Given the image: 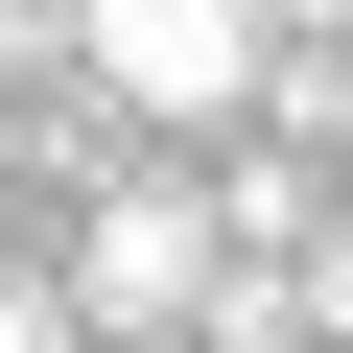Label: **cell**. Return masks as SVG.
Returning a JSON list of instances; mask_svg holds the SVG:
<instances>
[{
    "instance_id": "277c9868",
    "label": "cell",
    "mask_w": 353,
    "mask_h": 353,
    "mask_svg": "<svg viewBox=\"0 0 353 353\" xmlns=\"http://www.w3.org/2000/svg\"><path fill=\"white\" fill-rule=\"evenodd\" d=\"M306 330H330V353H353V236H306Z\"/></svg>"
},
{
    "instance_id": "3957f363",
    "label": "cell",
    "mask_w": 353,
    "mask_h": 353,
    "mask_svg": "<svg viewBox=\"0 0 353 353\" xmlns=\"http://www.w3.org/2000/svg\"><path fill=\"white\" fill-rule=\"evenodd\" d=\"M0 353H71V283H24V259H0Z\"/></svg>"
},
{
    "instance_id": "5b68a950",
    "label": "cell",
    "mask_w": 353,
    "mask_h": 353,
    "mask_svg": "<svg viewBox=\"0 0 353 353\" xmlns=\"http://www.w3.org/2000/svg\"><path fill=\"white\" fill-rule=\"evenodd\" d=\"M71 353H189V330H71Z\"/></svg>"
},
{
    "instance_id": "7a4b0ae2",
    "label": "cell",
    "mask_w": 353,
    "mask_h": 353,
    "mask_svg": "<svg viewBox=\"0 0 353 353\" xmlns=\"http://www.w3.org/2000/svg\"><path fill=\"white\" fill-rule=\"evenodd\" d=\"M165 141H212V118H259V0H94V24H71Z\"/></svg>"
},
{
    "instance_id": "6da1fadb",
    "label": "cell",
    "mask_w": 353,
    "mask_h": 353,
    "mask_svg": "<svg viewBox=\"0 0 353 353\" xmlns=\"http://www.w3.org/2000/svg\"><path fill=\"white\" fill-rule=\"evenodd\" d=\"M212 283H236V236H212L189 165L94 189V236H71V330H212Z\"/></svg>"
}]
</instances>
